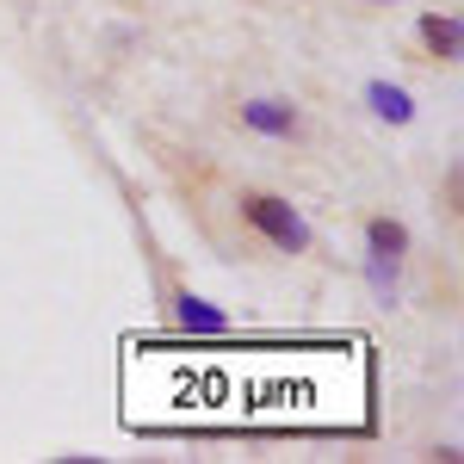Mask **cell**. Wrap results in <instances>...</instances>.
Here are the masks:
<instances>
[{"label":"cell","instance_id":"1","mask_svg":"<svg viewBox=\"0 0 464 464\" xmlns=\"http://www.w3.org/2000/svg\"><path fill=\"white\" fill-rule=\"evenodd\" d=\"M124 421L149 433L365 428L372 421V359H365L359 341L242 347V353L130 347V359H124Z\"/></svg>","mask_w":464,"mask_h":464},{"label":"cell","instance_id":"2","mask_svg":"<svg viewBox=\"0 0 464 464\" xmlns=\"http://www.w3.org/2000/svg\"><path fill=\"white\" fill-rule=\"evenodd\" d=\"M248 223L254 229H266L279 248H310V229H304V217L279 205V198H248Z\"/></svg>","mask_w":464,"mask_h":464},{"label":"cell","instance_id":"3","mask_svg":"<svg viewBox=\"0 0 464 464\" xmlns=\"http://www.w3.org/2000/svg\"><path fill=\"white\" fill-rule=\"evenodd\" d=\"M179 322H186V334H205V341H217V334L229 328V316L211 310L205 297H179Z\"/></svg>","mask_w":464,"mask_h":464},{"label":"cell","instance_id":"4","mask_svg":"<svg viewBox=\"0 0 464 464\" xmlns=\"http://www.w3.org/2000/svg\"><path fill=\"white\" fill-rule=\"evenodd\" d=\"M365 100H372V111H378V118H391V124H409V118H415L409 93H402V87H391V81H372V93H365Z\"/></svg>","mask_w":464,"mask_h":464},{"label":"cell","instance_id":"5","mask_svg":"<svg viewBox=\"0 0 464 464\" xmlns=\"http://www.w3.org/2000/svg\"><path fill=\"white\" fill-rule=\"evenodd\" d=\"M242 118H248L254 130H266V137H285V130H291V111L273 106V100H254V106H242Z\"/></svg>","mask_w":464,"mask_h":464},{"label":"cell","instance_id":"6","mask_svg":"<svg viewBox=\"0 0 464 464\" xmlns=\"http://www.w3.org/2000/svg\"><path fill=\"white\" fill-rule=\"evenodd\" d=\"M421 37L433 44V56H459V19H421Z\"/></svg>","mask_w":464,"mask_h":464},{"label":"cell","instance_id":"7","mask_svg":"<svg viewBox=\"0 0 464 464\" xmlns=\"http://www.w3.org/2000/svg\"><path fill=\"white\" fill-rule=\"evenodd\" d=\"M402 242H409V236H402L396 223H372V248H378V260H396Z\"/></svg>","mask_w":464,"mask_h":464}]
</instances>
